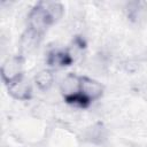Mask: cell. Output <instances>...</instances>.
<instances>
[{"instance_id":"3957f363","label":"cell","mask_w":147,"mask_h":147,"mask_svg":"<svg viewBox=\"0 0 147 147\" xmlns=\"http://www.w3.org/2000/svg\"><path fill=\"white\" fill-rule=\"evenodd\" d=\"M79 93L83 96H85L90 102H92L94 100H98L102 95L103 86L99 82H96V80H94L90 77L84 76V77H82V80H80V91H79Z\"/></svg>"},{"instance_id":"8992f818","label":"cell","mask_w":147,"mask_h":147,"mask_svg":"<svg viewBox=\"0 0 147 147\" xmlns=\"http://www.w3.org/2000/svg\"><path fill=\"white\" fill-rule=\"evenodd\" d=\"M41 37L32 32L31 30L28 29V31L22 36L21 39V48L23 52H31L39 42V39Z\"/></svg>"},{"instance_id":"5b68a950","label":"cell","mask_w":147,"mask_h":147,"mask_svg":"<svg viewBox=\"0 0 147 147\" xmlns=\"http://www.w3.org/2000/svg\"><path fill=\"white\" fill-rule=\"evenodd\" d=\"M80 80L82 77L70 74L68 75L61 83V92L63 93L64 98L68 99L70 96H74L76 94H79L80 91Z\"/></svg>"},{"instance_id":"277c9868","label":"cell","mask_w":147,"mask_h":147,"mask_svg":"<svg viewBox=\"0 0 147 147\" xmlns=\"http://www.w3.org/2000/svg\"><path fill=\"white\" fill-rule=\"evenodd\" d=\"M22 74V59L20 56L11 57L5 61V63L1 67V76L7 85L9 82L14 80L15 78L20 77Z\"/></svg>"},{"instance_id":"ba28073f","label":"cell","mask_w":147,"mask_h":147,"mask_svg":"<svg viewBox=\"0 0 147 147\" xmlns=\"http://www.w3.org/2000/svg\"><path fill=\"white\" fill-rule=\"evenodd\" d=\"M36 84L37 86L45 91L48 90L53 84V75L49 70H42L36 76Z\"/></svg>"},{"instance_id":"52a82bcc","label":"cell","mask_w":147,"mask_h":147,"mask_svg":"<svg viewBox=\"0 0 147 147\" xmlns=\"http://www.w3.org/2000/svg\"><path fill=\"white\" fill-rule=\"evenodd\" d=\"M71 61H72V57L67 52H55L52 55H49V59H48V63L51 65H59V67L69 65Z\"/></svg>"},{"instance_id":"6da1fadb","label":"cell","mask_w":147,"mask_h":147,"mask_svg":"<svg viewBox=\"0 0 147 147\" xmlns=\"http://www.w3.org/2000/svg\"><path fill=\"white\" fill-rule=\"evenodd\" d=\"M63 13V7L61 3L55 1H40L38 2L29 14L28 24L29 30L38 36H42L44 32L55 23Z\"/></svg>"},{"instance_id":"7a4b0ae2","label":"cell","mask_w":147,"mask_h":147,"mask_svg":"<svg viewBox=\"0 0 147 147\" xmlns=\"http://www.w3.org/2000/svg\"><path fill=\"white\" fill-rule=\"evenodd\" d=\"M7 88L9 94L17 100H28L30 99L32 93L31 85L29 80L24 77V75H21L20 77L9 82L7 84Z\"/></svg>"}]
</instances>
